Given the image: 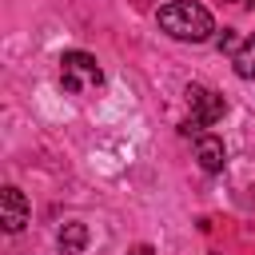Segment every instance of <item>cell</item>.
Wrapping results in <instances>:
<instances>
[{
	"mask_svg": "<svg viewBox=\"0 0 255 255\" xmlns=\"http://www.w3.org/2000/svg\"><path fill=\"white\" fill-rule=\"evenodd\" d=\"M215 48H219V52H231V56H235V52H239V48H243V44H239V36H235V32H231V28H223V36H219V40H215Z\"/></svg>",
	"mask_w": 255,
	"mask_h": 255,
	"instance_id": "obj_8",
	"label": "cell"
},
{
	"mask_svg": "<svg viewBox=\"0 0 255 255\" xmlns=\"http://www.w3.org/2000/svg\"><path fill=\"white\" fill-rule=\"evenodd\" d=\"M131 255H151V247H147V243H143V247H135V251H131Z\"/></svg>",
	"mask_w": 255,
	"mask_h": 255,
	"instance_id": "obj_9",
	"label": "cell"
},
{
	"mask_svg": "<svg viewBox=\"0 0 255 255\" xmlns=\"http://www.w3.org/2000/svg\"><path fill=\"white\" fill-rule=\"evenodd\" d=\"M231 4H235V8H247V0H231Z\"/></svg>",
	"mask_w": 255,
	"mask_h": 255,
	"instance_id": "obj_10",
	"label": "cell"
},
{
	"mask_svg": "<svg viewBox=\"0 0 255 255\" xmlns=\"http://www.w3.org/2000/svg\"><path fill=\"white\" fill-rule=\"evenodd\" d=\"M159 28L171 36V40H183V44H203L211 32H215V20L203 4L195 0H171L159 8Z\"/></svg>",
	"mask_w": 255,
	"mask_h": 255,
	"instance_id": "obj_1",
	"label": "cell"
},
{
	"mask_svg": "<svg viewBox=\"0 0 255 255\" xmlns=\"http://www.w3.org/2000/svg\"><path fill=\"white\" fill-rule=\"evenodd\" d=\"M187 104H191V124L199 128H211L215 120H223V96L203 84H187Z\"/></svg>",
	"mask_w": 255,
	"mask_h": 255,
	"instance_id": "obj_3",
	"label": "cell"
},
{
	"mask_svg": "<svg viewBox=\"0 0 255 255\" xmlns=\"http://www.w3.org/2000/svg\"><path fill=\"white\" fill-rule=\"evenodd\" d=\"M60 84H64V92L84 96L104 84V72L96 64V56H88V52H64L60 56Z\"/></svg>",
	"mask_w": 255,
	"mask_h": 255,
	"instance_id": "obj_2",
	"label": "cell"
},
{
	"mask_svg": "<svg viewBox=\"0 0 255 255\" xmlns=\"http://www.w3.org/2000/svg\"><path fill=\"white\" fill-rule=\"evenodd\" d=\"M195 159H199V167H203L207 175H215V171H223V163H227V151H223V139H219V135H211V131H203V135L195 139Z\"/></svg>",
	"mask_w": 255,
	"mask_h": 255,
	"instance_id": "obj_5",
	"label": "cell"
},
{
	"mask_svg": "<svg viewBox=\"0 0 255 255\" xmlns=\"http://www.w3.org/2000/svg\"><path fill=\"white\" fill-rule=\"evenodd\" d=\"M231 68H235V76H239V80H255V36H251V40H243V48L231 56Z\"/></svg>",
	"mask_w": 255,
	"mask_h": 255,
	"instance_id": "obj_7",
	"label": "cell"
},
{
	"mask_svg": "<svg viewBox=\"0 0 255 255\" xmlns=\"http://www.w3.org/2000/svg\"><path fill=\"white\" fill-rule=\"evenodd\" d=\"M28 215H32V207H28V195L20 191V187H4L0 191V223H4V231H24L28 227Z\"/></svg>",
	"mask_w": 255,
	"mask_h": 255,
	"instance_id": "obj_4",
	"label": "cell"
},
{
	"mask_svg": "<svg viewBox=\"0 0 255 255\" xmlns=\"http://www.w3.org/2000/svg\"><path fill=\"white\" fill-rule=\"evenodd\" d=\"M56 239H60V251H64V255H80V251L88 247V227H84V223H64Z\"/></svg>",
	"mask_w": 255,
	"mask_h": 255,
	"instance_id": "obj_6",
	"label": "cell"
}]
</instances>
